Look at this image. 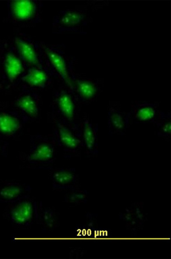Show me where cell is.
I'll return each instance as SVG.
<instances>
[{
    "label": "cell",
    "mask_w": 171,
    "mask_h": 259,
    "mask_svg": "<svg viewBox=\"0 0 171 259\" xmlns=\"http://www.w3.org/2000/svg\"><path fill=\"white\" fill-rule=\"evenodd\" d=\"M53 110L62 121L77 133L81 134V121L79 118V103L73 92L68 88L55 92Z\"/></svg>",
    "instance_id": "cell-1"
},
{
    "label": "cell",
    "mask_w": 171,
    "mask_h": 259,
    "mask_svg": "<svg viewBox=\"0 0 171 259\" xmlns=\"http://www.w3.org/2000/svg\"><path fill=\"white\" fill-rule=\"evenodd\" d=\"M91 17L85 7H78L61 11L55 16L52 26L60 33L86 34L85 28Z\"/></svg>",
    "instance_id": "cell-2"
},
{
    "label": "cell",
    "mask_w": 171,
    "mask_h": 259,
    "mask_svg": "<svg viewBox=\"0 0 171 259\" xmlns=\"http://www.w3.org/2000/svg\"><path fill=\"white\" fill-rule=\"evenodd\" d=\"M56 143L53 137L36 135L30 138V151L26 161L32 165L50 168L56 156Z\"/></svg>",
    "instance_id": "cell-3"
},
{
    "label": "cell",
    "mask_w": 171,
    "mask_h": 259,
    "mask_svg": "<svg viewBox=\"0 0 171 259\" xmlns=\"http://www.w3.org/2000/svg\"><path fill=\"white\" fill-rule=\"evenodd\" d=\"M48 71L51 75H55L62 80L66 86L73 92L71 74L73 72L74 58H70L60 47H47L43 48Z\"/></svg>",
    "instance_id": "cell-4"
},
{
    "label": "cell",
    "mask_w": 171,
    "mask_h": 259,
    "mask_svg": "<svg viewBox=\"0 0 171 259\" xmlns=\"http://www.w3.org/2000/svg\"><path fill=\"white\" fill-rule=\"evenodd\" d=\"M37 201L29 195L9 203L5 218L11 225L18 229H27L36 222Z\"/></svg>",
    "instance_id": "cell-5"
},
{
    "label": "cell",
    "mask_w": 171,
    "mask_h": 259,
    "mask_svg": "<svg viewBox=\"0 0 171 259\" xmlns=\"http://www.w3.org/2000/svg\"><path fill=\"white\" fill-rule=\"evenodd\" d=\"M53 137L57 146L62 148L65 158L80 156L84 145L81 134L70 128L59 119H55Z\"/></svg>",
    "instance_id": "cell-6"
},
{
    "label": "cell",
    "mask_w": 171,
    "mask_h": 259,
    "mask_svg": "<svg viewBox=\"0 0 171 259\" xmlns=\"http://www.w3.org/2000/svg\"><path fill=\"white\" fill-rule=\"evenodd\" d=\"M71 78L73 94L80 104H89L94 102L102 91L100 80L80 77L74 72Z\"/></svg>",
    "instance_id": "cell-7"
},
{
    "label": "cell",
    "mask_w": 171,
    "mask_h": 259,
    "mask_svg": "<svg viewBox=\"0 0 171 259\" xmlns=\"http://www.w3.org/2000/svg\"><path fill=\"white\" fill-rule=\"evenodd\" d=\"M159 104L156 102H138L131 106L129 112L130 124L152 123L155 124L158 119L161 111Z\"/></svg>",
    "instance_id": "cell-8"
},
{
    "label": "cell",
    "mask_w": 171,
    "mask_h": 259,
    "mask_svg": "<svg viewBox=\"0 0 171 259\" xmlns=\"http://www.w3.org/2000/svg\"><path fill=\"white\" fill-rule=\"evenodd\" d=\"M50 176L55 190L70 191L80 188L79 177L74 168L51 169Z\"/></svg>",
    "instance_id": "cell-9"
},
{
    "label": "cell",
    "mask_w": 171,
    "mask_h": 259,
    "mask_svg": "<svg viewBox=\"0 0 171 259\" xmlns=\"http://www.w3.org/2000/svg\"><path fill=\"white\" fill-rule=\"evenodd\" d=\"M130 125L129 112L123 111L119 103H109L108 109L109 134L111 136L124 135Z\"/></svg>",
    "instance_id": "cell-10"
},
{
    "label": "cell",
    "mask_w": 171,
    "mask_h": 259,
    "mask_svg": "<svg viewBox=\"0 0 171 259\" xmlns=\"http://www.w3.org/2000/svg\"><path fill=\"white\" fill-rule=\"evenodd\" d=\"M81 137L87 156L98 154V125L84 117L81 121Z\"/></svg>",
    "instance_id": "cell-11"
},
{
    "label": "cell",
    "mask_w": 171,
    "mask_h": 259,
    "mask_svg": "<svg viewBox=\"0 0 171 259\" xmlns=\"http://www.w3.org/2000/svg\"><path fill=\"white\" fill-rule=\"evenodd\" d=\"M32 188L28 184L6 181L0 184V203H11L29 195Z\"/></svg>",
    "instance_id": "cell-12"
},
{
    "label": "cell",
    "mask_w": 171,
    "mask_h": 259,
    "mask_svg": "<svg viewBox=\"0 0 171 259\" xmlns=\"http://www.w3.org/2000/svg\"><path fill=\"white\" fill-rule=\"evenodd\" d=\"M8 4H10L9 12L15 20L19 21L30 20L37 15V4L30 0H17V1L10 2Z\"/></svg>",
    "instance_id": "cell-13"
},
{
    "label": "cell",
    "mask_w": 171,
    "mask_h": 259,
    "mask_svg": "<svg viewBox=\"0 0 171 259\" xmlns=\"http://www.w3.org/2000/svg\"><path fill=\"white\" fill-rule=\"evenodd\" d=\"M36 222L41 227L42 233L53 232L58 226V217L55 209L37 202Z\"/></svg>",
    "instance_id": "cell-14"
},
{
    "label": "cell",
    "mask_w": 171,
    "mask_h": 259,
    "mask_svg": "<svg viewBox=\"0 0 171 259\" xmlns=\"http://www.w3.org/2000/svg\"><path fill=\"white\" fill-rule=\"evenodd\" d=\"M120 219L125 224L127 229L134 234H137L145 222L146 217L142 208L138 204H135L122 212Z\"/></svg>",
    "instance_id": "cell-15"
},
{
    "label": "cell",
    "mask_w": 171,
    "mask_h": 259,
    "mask_svg": "<svg viewBox=\"0 0 171 259\" xmlns=\"http://www.w3.org/2000/svg\"><path fill=\"white\" fill-rule=\"evenodd\" d=\"M51 75L47 69L33 67L28 70L22 80L33 89H43L50 84Z\"/></svg>",
    "instance_id": "cell-16"
},
{
    "label": "cell",
    "mask_w": 171,
    "mask_h": 259,
    "mask_svg": "<svg viewBox=\"0 0 171 259\" xmlns=\"http://www.w3.org/2000/svg\"><path fill=\"white\" fill-rule=\"evenodd\" d=\"M21 121L14 114L6 111L0 112V138H12L22 128Z\"/></svg>",
    "instance_id": "cell-17"
},
{
    "label": "cell",
    "mask_w": 171,
    "mask_h": 259,
    "mask_svg": "<svg viewBox=\"0 0 171 259\" xmlns=\"http://www.w3.org/2000/svg\"><path fill=\"white\" fill-rule=\"evenodd\" d=\"M16 106L26 117L36 118L39 113V99L37 95L27 94L21 96L15 102Z\"/></svg>",
    "instance_id": "cell-18"
},
{
    "label": "cell",
    "mask_w": 171,
    "mask_h": 259,
    "mask_svg": "<svg viewBox=\"0 0 171 259\" xmlns=\"http://www.w3.org/2000/svg\"><path fill=\"white\" fill-rule=\"evenodd\" d=\"M15 42L19 54L25 62L34 67H40L37 52L32 45L20 37H16Z\"/></svg>",
    "instance_id": "cell-19"
},
{
    "label": "cell",
    "mask_w": 171,
    "mask_h": 259,
    "mask_svg": "<svg viewBox=\"0 0 171 259\" xmlns=\"http://www.w3.org/2000/svg\"><path fill=\"white\" fill-rule=\"evenodd\" d=\"M4 67L6 75L11 82H14L24 71L23 63L13 54H8L4 59Z\"/></svg>",
    "instance_id": "cell-20"
},
{
    "label": "cell",
    "mask_w": 171,
    "mask_h": 259,
    "mask_svg": "<svg viewBox=\"0 0 171 259\" xmlns=\"http://www.w3.org/2000/svg\"><path fill=\"white\" fill-rule=\"evenodd\" d=\"M157 134L160 137L169 140L171 136V117L169 112L161 111L156 122Z\"/></svg>",
    "instance_id": "cell-21"
},
{
    "label": "cell",
    "mask_w": 171,
    "mask_h": 259,
    "mask_svg": "<svg viewBox=\"0 0 171 259\" xmlns=\"http://www.w3.org/2000/svg\"><path fill=\"white\" fill-rule=\"evenodd\" d=\"M89 193L86 190H81V188L77 190L69 191L65 196V202L70 206H76L86 203Z\"/></svg>",
    "instance_id": "cell-22"
},
{
    "label": "cell",
    "mask_w": 171,
    "mask_h": 259,
    "mask_svg": "<svg viewBox=\"0 0 171 259\" xmlns=\"http://www.w3.org/2000/svg\"><path fill=\"white\" fill-rule=\"evenodd\" d=\"M2 151V146H1V144H0V152H1Z\"/></svg>",
    "instance_id": "cell-23"
},
{
    "label": "cell",
    "mask_w": 171,
    "mask_h": 259,
    "mask_svg": "<svg viewBox=\"0 0 171 259\" xmlns=\"http://www.w3.org/2000/svg\"><path fill=\"white\" fill-rule=\"evenodd\" d=\"M3 89V87L2 85H0V90H1Z\"/></svg>",
    "instance_id": "cell-24"
}]
</instances>
